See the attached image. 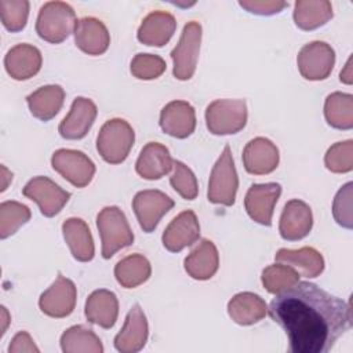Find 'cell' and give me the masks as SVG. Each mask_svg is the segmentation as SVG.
Listing matches in <instances>:
<instances>
[{
  "label": "cell",
  "mask_w": 353,
  "mask_h": 353,
  "mask_svg": "<svg viewBox=\"0 0 353 353\" xmlns=\"http://www.w3.org/2000/svg\"><path fill=\"white\" fill-rule=\"evenodd\" d=\"M268 310L291 353H325L352 325L350 305L309 281L277 292Z\"/></svg>",
  "instance_id": "obj_1"
},
{
  "label": "cell",
  "mask_w": 353,
  "mask_h": 353,
  "mask_svg": "<svg viewBox=\"0 0 353 353\" xmlns=\"http://www.w3.org/2000/svg\"><path fill=\"white\" fill-rule=\"evenodd\" d=\"M74 10L65 1H47L41 6L36 32L44 41L58 44L66 40L76 29Z\"/></svg>",
  "instance_id": "obj_2"
},
{
  "label": "cell",
  "mask_w": 353,
  "mask_h": 353,
  "mask_svg": "<svg viewBox=\"0 0 353 353\" xmlns=\"http://www.w3.org/2000/svg\"><path fill=\"white\" fill-rule=\"evenodd\" d=\"M97 228L99 230L102 243V256L109 259L119 250L125 248L134 243V233L124 212L116 207L109 205L97 215Z\"/></svg>",
  "instance_id": "obj_3"
},
{
  "label": "cell",
  "mask_w": 353,
  "mask_h": 353,
  "mask_svg": "<svg viewBox=\"0 0 353 353\" xmlns=\"http://www.w3.org/2000/svg\"><path fill=\"white\" fill-rule=\"evenodd\" d=\"M135 132L123 119H110L99 130L97 150L109 164L123 163L134 145Z\"/></svg>",
  "instance_id": "obj_4"
},
{
  "label": "cell",
  "mask_w": 353,
  "mask_h": 353,
  "mask_svg": "<svg viewBox=\"0 0 353 353\" xmlns=\"http://www.w3.org/2000/svg\"><path fill=\"white\" fill-rule=\"evenodd\" d=\"M239 188V176L230 148L226 145L214 164L210 175L207 199L214 204L230 207L234 204Z\"/></svg>",
  "instance_id": "obj_5"
},
{
  "label": "cell",
  "mask_w": 353,
  "mask_h": 353,
  "mask_svg": "<svg viewBox=\"0 0 353 353\" xmlns=\"http://www.w3.org/2000/svg\"><path fill=\"white\" fill-rule=\"evenodd\" d=\"M247 103L244 99H216L205 109L207 128L214 135H230L247 124Z\"/></svg>",
  "instance_id": "obj_6"
},
{
  "label": "cell",
  "mask_w": 353,
  "mask_h": 353,
  "mask_svg": "<svg viewBox=\"0 0 353 353\" xmlns=\"http://www.w3.org/2000/svg\"><path fill=\"white\" fill-rule=\"evenodd\" d=\"M201 43V25L190 21L183 26L179 41L171 51L174 63L172 73L178 80H189L193 77Z\"/></svg>",
  "instance_id": "obj_7"
},
{
  "label": "cell",
  "mask_w": 353,
  "mask_h": 353,
  "mask_svg": "<svg viewBox=\"0 0 353 353\" xmlns=\"http://www.w3.org/2000/svg\"><path fill=\"white\" fill-rule=\"evenodd\" d=\"M296 63L299 73L306 80H324L331 74L335 65V51L328 43L316 40L301 48Z\"/></svg>",
  "instance_id": "obj_8"
},
{
  "label": "cell",
  "mask_w": 353,
  "mask_h": 353,
  "mask_svg": "<svg viewBox=\"0 0 353 353\" xmlns=\"http://www.w3.org/2000/svg\"><path fill=\"white\" fill-rule=\"evenodd\" d=\"M52 168L76 188L87 186L95 174V164L83 152L74 149H58L51 157Z\"/></svg>",
  "instance_id": "obj_9"
},
{
  "label": "cell",
  "mask_w": 353,
  "mask_h": 353,
  "mask_svg": "<svg viewBox=\"0 0 353 353\" xmlns=\"http://www.w3.org/2000/svg\"><path fill=\"white\" fill-rule=\"evenodd\" d=\"M25 197L37 203L40 212L47 216H55L69 201L70 193L57 185L47 176L32 178L22 189Z\"/></svg>",
  "instance_id": "obj_10"
},
{
  "label": "cell",
  "mask_w": 353,
  "mask_h": 353,
  "mask_svg": "<svg viewBox=\"0 0 353 353\" xmlns=\"http://www.w3.org/2000/svg\"><path fill=\"white\" fill-rule=\"evenodd\" d=\"M174 207V200L156 189L138 192L132 199V210L143 232L156 229L160 219Z\"/></svg>",
  "instance_id": "obj_11"
},
{
  "label": "cell",
  "mask_w": 353,
  "mask_h": 353,
  "mask_svg": "<svg viewBox=\"0 0 353 353\" xmlns=\"http://www.w3.org/2000/svg\"><path fill=\"white\" fill-rule=\"evenodd\" d=\"M77 290L74 283L61 273L55 281L40 295V310L54 319L69 316L76 306Z\"/></svg>",
  "instance_id": "obj_12"
},
{
  "label": "cell",
  "mask_w": 353,
  "mask_h": 353,
  "mask_svg": "<svg viewBox=\"0 0 353 353\" xmlns=\"http://www.w3.org/2000/svg\"><path fill=\"white\" fill-rule=\"evenodd\" d=\"M280 194L281 186L276 182L251 185L244 199V207L248 216L256 223L270 226L274 205Z\"/></svg>",
  "instance_id": "obj_13"
},
{
  "label": "cell",
  "mask_w": 353,
  "mask_h": 353,
  "mask_svg": "<svg viewBox=\"0 0 353 353\" xmlns=\"http://www.w3.org/2000/svg\"><path fill=\"white\" fill-rule=\"evenodd\" d=\"M149 335L146 316L141 306L135 303L124 321L123 328L114 336V347L120 353H135L143 349Z\"/></svg>",
  "instance_id": "obj_14"
},
{
  "label": "cell",
  "mask_w": 353,
  "mask_h": 353,
  "mask_svg": "<svg viewBox=\"0 0 353 353\" xmlns=\"http://www.w3.org/2000/svg\"><path fill=\"white\" fill-rule=\"evenodd\" d=\"M98 109L97 105L84 97H77L72 102L69 113L59 123L58 132L65 139H81L92 127Z\"/></svg>",
  "instance_id": "obj_15"
},
{
  "label": "cell",
  "mask_w": 353,
  "mask_h": 353,
  "mask_svg": "<svg viewBox=\"0 0 353 353\" xmlns=\"http://www.w3.org/2000/svg\"><path fill=\"white\" fill-rule=\"evenodd\" d=\"M200 237V225L192 210L178 214L163 233V245L170 252H179L194 244Z\"/></svg>",
  "instance_id": "obj_16"
},
{
  "label": "cell",
  "mask_w": 353,
  "mask_h": 353,
  "mask_svg": "<svg viewBox=\"0 0 353 353\" xmlns=\"http://www.w3.org/2000/svg\"><path fill=\"white\" fill-rule=\"evenodd\" d=\"M280 154L277 146L268 138L256 137L251 139L243 150V164L252 175H266L279 165Z\"/></svg>",
  "instance_id": "obj_17"
},
{
  "label": "cell",
  "mask_w": 353,
  "mask_h": 353,
  "mask_svg": "<svg viewBox=\"0 0 353 353\" xmlns=\"http://www.w3.org/2000/svg\"><path fill=\"white\" fill-rule=\"evenodd\" d=\"M313 226V214L310 207L298 199L287 201L283 208L279 232L284 240L296 241L309 234Z\"/></svg>",
  "instance_id": "obj_18"
},
{
  "label": "cell",
  "mask_w": 353,
  "mask_h": 353,
  "mask_svg": "<svg viewBox=\"0 0 353 353\" xmlns=\"http://www.w3.org/2000/svg\"><path fill=\"white\" fill-rule=\"evenodd\" d=\"M161 130L178 139L188 138L196 128L194 108L186 101H171L160 113Z\"/></svg>",
  "instance_id": "obj_19"
},
{
  "label": "cell",
  "mask_w": 353,
  "mask_h": 353,
  "mask_svg": "<svg viewBox=\"0 0 353 353\" xmlns=\"http://www.w3.org/2000/svg\"><path fill=\"white\" fill-rule=\"evenodd\" d=\"M41 62L40 50L28 43L14 46L4 57L6 70L15 80H28L37 74Z\"/></svg>",
  "instance_id": "obj_20"
},
{
  "label": "cell",
  "mask_w": 353,
  "mask_h": 353,
  "mask_svg": "<svg viewBox=\"0 0 353 353\" xmlns=\"http://www.w3.org/2000/svg\"><path fill=\"white\" fill-rule=\"evenodd\" d=\"M74 43L88 55H101L110 44V34L102 21L94 17H84L76 23Z\"/></svg>",
  "instance_id": "obj_21"
},
{
  "label": "cell",
  "mask_w": 353,
  "mask_h": 353,
  "mask_svg": "<svg viewBox=\"0 0 353 353\" xmlns=\"http://www.w3.org/2000/svg\"><path fill=\"white\" fill-rule=\"evenodd\" d=\"M174 160L168 149L159 142L146 143L135 163V171L148 181L163 178L172 170Z\"/></svg>",
  "instance_id": "obj_22"
},
{
  "label": "cell",
  "mask_w": 353,
  "mask_h": 353,
  "mask_svg": "<svg viewBox=\"0 0 353 353\" xmlns=\"http://www.w3.org/2000/svg\"><path fill=\"white\" fill-rule=\"evenodd\" d=\"M176 29V21L167 11H153L146 15L138 29L137 37L145 46L163 47L172 37Z\"/></svg>",
  "instance_id": "obj_23"
},
{
  "label": "cell",
  "mask_w": 353,
  "mask_h": 353,
  "mask_svg": "<svg viewBox=\"0 0 353 353\" xmlns=\"http://www.w3.org/2000/svg\"><path fill=\"white\" fill-rule=\"evenodd\" d=\"M84 314L90 323L106 330L112 328L119 316V301L116 294L105 288L92 291L85 301Z\"/></svg>",
  "instance_id": "obj_24"
},
{
  "label": "cell",
  "mask_w": 353,
  "mask_h": 353,
  "mask_svg": "<svg viewBox=\"0 0 353 353\" xmlns=\"http://www.w3.org/2000/svg\"><path fill=\"white\" fill-rule=\"evenodd\" d=\"M186 273L196 280L211 279L219 266V254L211 240L203 239L185 258Z\"/></svg>",
  "instance_id": "obj_25"
},
{
  "label": "cell",
  "mask_w": 353,
  "mask_h": 353,
  "mask_svg": "<svg viewBox=\"0 0 353 353\" xmlns=\"http://www.w3.org/2000/svg\"><path fill=\"white\" fill-rule=\"evenodd\" d=\"M276 262L285 263L294 268L299 276L313 279L323 273L324 258L313 247H302L298 250L280 248L274 255Z\"/></svg>",
  "instance_id": "obj_26"
},
{
  "label": "cell",
  "mask_w": 353,
  "mask_h": 353,
  "mask_svg": "<svg viewBox=\"0 0 353 353\" xmlns=\"http://www.w3.org/2000/svg\"><path fill=\"white\" fill-rule=\"evenodd\" d=\"M63 239L74 259L88 262L95 255V247L88 225L80 218H68L62 223Z\"/></svg>",
  "instance_id": "obj_27"
},
{
  "label": "cell",
  "mask_w": 353,
  "mask_h": 353,
  "mask_svg": "<svg viewBox=\"0 0 353 353\" xmlns=\"http://www.w3.org/2000/svg\"><path fill=\"white\" fill-rule=\"evenodd\" d=\"M266 313V302L254 292H239L228 302V314L240 325H252L261 321Z\"/></svg>",
  "instance_id": "obj_28"
},
{
  "label": "cell",
  "mask_w": 353,
  "mask_h": 353,
  "mask_svg": "<svg viewBox=\"0 0 353 353\" xmlns=\"http://www.w3.org/2000/svg\"><path fill=\"white\" fill-rule=\"evenodd\" d=\"M65 101V91L58 84H48L37 88L26 97L30 113L41 120L48 121L57 116Z\"/></svg>",
  "instance_id": "obj_29"
},
{
  "label": "cell",
  "mask_w": 353,
  "mask_h": 353,
  "mask_svg": "<svg viewBox=\"0 0 353 353\" xmlns=\"http://www.w3.org/2000/svg\"><path fill=\"white\" fill-rule=\"evenodd\" d=\"M328 0H298L294 8V22L302 30H314L332 18Z\"/></svg>",
  "instance_id": "obj_30"
},
{
  "label": "cell",
  "mask_w": 353,
  "mask_h": 353,
  "mask_svg": "<svg viewBox=\"0 0 353 353\" xmlns=\"http://www.w3.org/2000/svg\"><path fill=\"white\" fill-rule=\"evenodd\" d=\"M150 262L142 254L127 255L114 266V277L124 288H135L143 284L150 277Z\"/></svg>",
  "instance_id": "obj_31"
},
{
  "label": "cell",
  "mask_w": 353,
  "mask_h": 353,
  "mask_svg": "<svg viewBox=\"0 0 353 353\" xmlns=\"http://www.w3.org/2000/svg\"><path fill=\"white\" fill-rule=\"evenodd\" d=\"M63 353H102L103 346L99 336L85 325L69 327L61 335Z\"/></svg>",
  "instance_id": "obj_32"
},
{
  "label": "cell",
  "mask_w": 353,
  "mask_h": 353,
  "mask_svg": "<svg viewBox=\"0 0 353 353\" xmlns=\"http://www.w3.org/2000/svg\"><path fill=\"white\" fill-rule=\"evenodd\" d=\"M324 116L327 123L336 130L353 127V95L335 91L325 98Z\"/></svg>",
  "instance_id": "obj_33"
},
{
  "label": "cell",
  "mask_w": 353,
  "mask_h": 353,
  "mask_svg": "<svg viewBox=\"0 0 353 353\" xmlns=\"http://www.w3.org/2000/svg\"><path fill=\"white\" fill-rule=\"evenodd\" d=\"M30 210L19 201H3L0 204V239L12 236L21 226L29 222Z\"/></svg>",
  "instance_id": "obj_34"
},
{
  "label": "cell",
  "mask_w": 353,
  "mask_h": 353,
  "mask_svg": "<svg viewBox=\"0 0 353 353\" xmlns=\"http://www.w3.org/2000/svg\"><path fill=\"white\" fill-rule=\"evenodd\" d=\"M299 273L294 268L279 262L265 268L261 279L268 292L277 294L296 284L299 281Z\"/></svg>",
  "instance_id": "obj_35"
},
{
  "label": "cell",
  "mask_w": 353,
  "mask_h": 353,
  "mask_svg": "<svg viewBox=\"0 0 353 353\" xmlns=\"http://www.w3.org/2000/svg\"><path fill=\"white\" fill-rule=\"evenodd\" d=\"M29 17L28 0H0V18L10 32H19L26 26Z\"/></svg>",
  "instance_id": "obj_36"
},
{
  "label": "cell",
  "mask_w": 353,
  "mask_h": 353,
  "mask_svg": "<svg viewBox=\"0 0 353 353\" xmlns=\"http://www.w3.org/2000/svg\"><path fill=\"white\" fill-rule=\"evenodd\" d=\"M325 167L335 174H345L353 170V141L336 142L328 148L324 156Z\"/></svg>",
  "instance_id": "obj_37"
},
{
  "label": "cell",
  "mask_w": 353,
  "mask_h": 353,
  "mask_svg": "<svg viewBox=\"0 0 353 353\" xmlns=\"http://www.w3.org/2000/svg\"><path fill=\"white\" fill-rule=\"evenodd\" d=\"M172 174L170 176V183L172 189L185 200H194L199 193V185L193 171L182 161L174 160Z\"/></svg>",
  "instance_id": "obj_38"
},
{
  "label": "cell",
  "mask_w": 353,
  "mask_h": 353,
  "mask_svg": "<svg viewBox=\"0 0 353 353\" xmlns=\"http://www.w3.org/2000/svg\"><path fill=\"white\" fill-rule=\"evenodd\" d=\"M165 61L161 57L139 52L132 58L130 70L139 80H153L160 77L165 72Z\"/></svg>",
  "instance_id": "obj_39"
},
{
  "label": "cell",
  "mask_w": 353,
  "mask_h": 353,
  "mask_svg": "<svg viewBox=\"0 0 353 353\" xmlns=\"http://www.w3.org/2000/svg\"><path fill=\"white\" fill-rule=\"evenodd\" d=\"M352 196H353V183L347 182L338 190L332 203L334 219L336 221L338 225L346 229H352L353 226Z\"/></svg>",
  "instance_id": "obj_40"
},
{
  "label": "cell",
  "mask_w": 353,
  "mask_h": 353,
  "mask_svg": "<svg viewBox=\"0 0 353 353\" xmlns=\"http://www.w3.org/2000/svg\"><path fill=\"white\" fill-rule=\"evenodd\" d=\"M239 4L248 12L256 15H273L288 6V3L280 0H243Z\"/></svg>",
  "instance_id": "obj_41"
},
{
  "label": "cell",
  "mask_w": 353,
  "mask_h": 353,
  "mask_svg": "<svg viewBox=\"0 0 353 353\" xmlns=\"http://www.w3.org/2000/svg\"><path fill=\"white\" fill-rule=\"evenodd\" d=\"M10 353H32V352H39V347L34 345L32 336L26 331H19L15 334L12 338L10 346H8Z\"/></svg>",
  "instance_id": "obj_42"
},
{
  "label": "cell",
  "mask_w": 353,
  "mask_h": 353,
  "mask_svg": "<svg viewBox=\"0 0 353 353\" xmlns=\"http://www.w3.org/2000/svg\"><path fill=\"white\" fill-rule=\"evenodd\" d=\"M339 79L342 83L345 84H352L353 81V73H352V57L347 59L343 70H341V74H339Z\"/></svg>",
  "instance_id": "obj_43"
},
{
  "label": "cell",
  "mask_w": 353,
  "mask_h": 353,
  "mask_svg": "<svg viewBox=\"0 0 353 353\" xmlns=\"http://www.w3.org/2000/svg\"><path fill=\"white\" fill-rule=\"evenodd\" d=\"M1 172H3V185H1V192H4L6 189H7V186H8V181H11L12 179V174L4 167V165H1Z\"/></svg>",
  "instance_id": "obj_44"
},
{
  "label": "cell",
  "mask_w": 353,
  "mask_h": 353,
  "mask_svg": "<svg viewBox=\"0 0 353 353\" xmlns=\"http://www.w3.org/2000/svg\"><path fill=\"white\" fill-rule=\"evenodd\" d=\"M1 320H3V327H1V335H4L7 330V324L10 323V314L4 306H1Z\"/></svg>",
  "instance_id": "obj_45"
}]
</instances>
